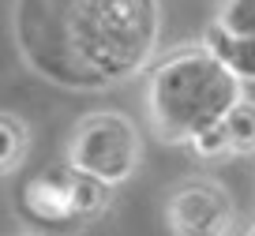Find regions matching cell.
<instances>
[{
	"mask_svg": "<svg viewBox=\"0 0 255 236\" xmlns=\"http://www.w3.org/2000/svg\"><path fill=\"white\" fill-rule=\"evenodd\" d=\"M15 45L34 75L64 90H109L150 68L158 0H15Z\"/></svg>",
	"mask_w": 255,
	"mask_h": 236,
	"instance_id": "obj_1",
	"label": "cell"
},
{
	"mask_svg": "<svg viewBox=\"0 0 255 236\" xmlns=\"http://www.w3.org/2000/svg\"><path fill=\"white\" fill-rule=\"evenodd\" d=\"M240 94L244 83L207 45L180 49L154 64L146 79V117L165 142L188 146L195 135L214 127Z\"/></svg>",
	"mask_w": 255,
	"mask_h": 236,
	"instance_id": "obj_2",
	"label": "cell"
},
{
	"mask_svg": "<svg viewBox=\"0 0 255 236\" xmlns=\"http://www.w3.org/2000/svg\"><path fill=\"white\" fill-rule=\"evenodd\" d=\"M139 161H143V139L124 113H90L75 124L68 139V165L109 188L131 180Z\"/></svg>",
	"mask_w": 255,
	"mask_h": 236,
	"instance_id": "obj_3",
	"label": "cell"
},
{
	"mask_svg": "<svg viewBox=\"0 0 255 236\" xmlns=\"http://www.w3.org/2000/svg\"><path fill=\"white\" fill-rule=\"evenodd\" d=\"M113 188L94 176L79 173L75 165H53L23 184L19 191V210L38 225H75V221H94L109 210Z\"/></svg>",
	"mask_w": 255,
	"mask_h": 236,
	"instance_id": "obj_4",
	"label": "cell"
},
{
	"mask_svg": "<svg viewBox=\"0 0 255 236\" xmlns=\"http://www.w3.org/2000/svg\"><path fill=\"white\" fill-rule=\"evenodd\" d=\"M233 203L222 184L214 180H188L173 191L165 206V221L180 236H222L233 229Z\"/></svg>",
	"mask_w": 255,
	"mask_h": 236,
	"instance_id": "obj_5",
	"label": "cell"
},
{
	"mask_svg": "<svg viewBox=\"0 0 255 236\" xmlns=\"http://www.w3.org/2000/svg\"><path fill=\"white\" fill-rule=\"evenodd\" d=\"M199 157H222V154H255V98L240 94L237 102L225 109V117L214 127L188 142Z\"/></svg>",
	"mask_w": 255,
	"mask_h": 236,
	"instance_id": "obj_6",
	"label": "cell"
},
{
	"mask_svg": "<svg viewBox=\"0 0 255 236\" xmlns=\"http://www.w3.org/2000/svg\"><path fill=\"white\" fill-rule=\"evenodd\" d=\"M203 45H207L244 87L255 83V34H229V30H222V26L214 23L207 30V38H203Z\"/></svg>",
	"mask_w": 255,
	"mask_h": 236,
	"instance_id": "obj_7",
	"label": "cell"
},
{
	"mask_svg": "<svg viewBox=\"0 0 255 236\" xmlns=\"http://www.w3.org/2000/svg\"><path fill=\"white\" fill-rule=\"evenodd\" d=\"M26 146H30V131H26V124L0 113V176L15 173V169L23 165Z\"/></svg>",
	"mask_w": 255,
	"mask_h": 236,
	"instance_id": "obj_8",
	"label": "cell"
},
{
	"mask_svg": "<svg viewBox=\"0 0 255 236\" xmlns=\"http://www.w3.org/2000/svg\"><path fill=\"white\" fill-rule=\"evenodd\" d=\"M214 23L229 34H255V0H222Z\"/></svg>",
	"mask_w": 255,
	"mask_h": 236,
	"instance_id": "obj_9",
	"label": "cell"
},
{
	"mask_svg": "<svg viewBox=\"0 0 255 236\" xmlns=\"http://www.w3.org/2000/svg\"><path fill=\"white\" fill-rule=\"evenodd\" d=\"M244 90H248V94H252V98H255V83H248V87H244Z\"/></svg>",
	"mask_w": 255,
	"mask_h": 236,
	"instance_id": "obj_10",
	"label": "cell"
},
{
	"mask_svg": "<svg viewBox=\"0 0 255 236\" xmlns=\"http://www.w3.org/2000/svg\"><path fill=\"white\" fill-rule=\"evenodd\" d=\"M248 233H252V236H255V225H252V229H248Z\"/></svg>",
	"mask_w": 255,
	"mask_h": 236,
	"instance_id": "obj_11",
	"label": "cell"
}]
</instances>
